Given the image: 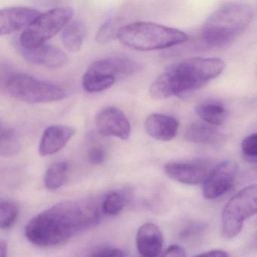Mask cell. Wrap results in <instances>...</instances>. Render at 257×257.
I'll return each mask as SVG.
<instances>
[{
	"label": "cell",
	"instance_id": "obj_3",
	"mask_svg": "<svg viewBox=\"0 0 257 257\" xmlns=\"http://www.w3.org/2000/svg\"><path fill=\"white\" fill-rule=\"evenodd\" d=\"M253 19L249 6L231 3L216 10L203 25L201 36L206 43L215 47L225 46L240 36Z\"/></svg>",
	"mask_w": 257,
	"mask_h": 257
},
{
	"label": "cell",
	"instance_id": "obj_11",
	"mask_svg": "<svg viewBox=\"0 0 257 257\" xmlns=\"http://www.w3.org/2000/svg\"><path fill=\"white\" fill-rule=\"evenodd\" d=\"M165 174L171 180L187 185L204 183L212 170L205 164L196 162H169L164 167Z\"/></svg>",
	"mask_w": 257,
	"mask_h": 257
},
{
	"label": "cell",
	"instance_id": "obj_15",
	"mask_svg": "<svg viewBox=\"0 0 257 257\" xmlns=\"http://www.w3.org/2000/svg\"><path fill=\"white\" fill-rule=\"evenodd\" d=\"M163 242L162 231L156 224L152 222L141 225L137 233V247L142 257H156L160 255Z\"/></svg>",
	"mask_w": 257,
	"mask_h": 257
},
{
	"label": "cell",
	"instance_id": "obj_2",
	"mask_svg": "<svg viewBox=\"0 0 257 257\" xmlns=\"http://www.w3.org/2000/svg\"><path fill=\"white\" fill-rule=\"evenodd\" d=\"M225 67L219 58H189L180 61L158 76L150 85L155 100L183 96L199 89L221 74Z\"/></svg>",
	"mask_w": 257,
	"mask_h": 257
},
{
	"label": "cell",
	"instance_id": "obj_18",
	"mask_svg": "<svg viewBox=\"0 0 257 257\" xmlns=\"http://www.w3.org/2000/svg\"><path fill=\"white\" fill-rule=\"evenodd\" d=\"M86 35V28L82 22L75 21L68 24L62 34V41L70 52H77L82 49Z\"/></svg>",
	"mask_w": 257,
	"mask_h": 257
},
{
	"label": "cell",
	"instance_id": "obj_26",
	"mask_svg": "<svg viewBox=\"0 0 257 257\" xmlns=\"http://www.w3.org/2000/svg\"><path fill=\"white\" fill-rule=\"evenodd\" d=\"M88 159L91 165H101L106 159V152L101 147H92L88 151Z\"/></svg>",
	"mask_w": 257,
	"mask_h": 257
},
{
	"label": "cell",
	"instance_id": "obj_1",
	"mask_svg": "<svg viewBox=\"0 0 257 257\" xmlns=\"http://www.w3.org/2000/svg\"><path fill=\"white\" fill-rule=\"evenodd\" d=\"M100 219V207L93 200L63 201L30 220L25 236L36 246L53 247L95 226Z\"/></svg>",
	"mask_w": 257,
	"mask_h": 257
},
{
	"label": "cell",
	"instance_id": "obj_10",
	"mask_svg": "<svg viewBox=\"0 0 257 257\" xmlns=\"http://www.w3.org/2000/svg\"><path fill=\"white\" fill-rule=\"evenodd\" d=\"M95 125L97 132L103 137L126 141L132 133L131 124L125 114L115 106L101 109L96 116Z\"/></svg>",
	"mask_w": 257,
	"mask_h": 257
},
{
	"label": "cell",
	"instance_id": "obj_21",
	"mask_svg": "<svg viewBox=\"0 0 257 257\" xmlns=\"http://www.w3.org/2000/svg\"><path fill=\"white\" fill-rule=\"evenodd\" d=\"M69 171L67 162H58L52 164L46 170L44 176V185L49 191L58 190L65 183Z\"/></svg>",
	"mask_w": 257,
	"mask_h": 257
},
{
	"label": "cell",
	"instance_id": "obj_29",
	"mask_svg": "<svg viewBox=\"0 0 257 257\" xmlns=\"http://www.w3.org/2000/svg\"><path fill=\"white\" fill-rule=\"evenodd\" d=\"M194 257H228V254L225 251L221 249L210 250L204 253L199 254Z\"/></svg>",
	"mask_w": 257,
	"mask_h": 257
},
{
	"label": "cell",
	"instance_id": "obj_16",
	"mask_svg": "<svg viewBox=\"0 0 257 257\" xmlns=\"http://www.w3.org/2000/svg\"><path fill=\"white\" fill-rule=\"evenodd\" d=\"M147 133L156 141L167 142L175 138L179 129L177 118L165 114H150L145 121Z\"/></svg>",
	"mask_w": 257,
	"mask_h": 257
},
{
	"label": "cell",
	"instance_id": "obj_22",
	"mask_svg": "<svg viewBox=\"0 0 257 257\" xmlns=\"http://www.w3.org/2000/svg\"><path fill=\"white\" fill-rule=\"evenodd\" d=\"M125 205V198L118 192H109L103 198L101 210L103 213L109 216H115L121 213Z\"/></svg>",
	"mask_w": 257,
	"mask_h": 257
},
{
	"label": "cell",
	"instance_id": "obj_24",
	"mask_svg": "<svg viewBox=\"0 0 257 257\" xmlns=\"http://www.w3.org/2000/svg\"><path fill=\"white\" fill-rule=\"evenodd\" d=\"M121 28L118 19H109L97 31L96 34V40L100 44L110 43L115 38H118V33Z\"/></svg>",
	"mask_w": 257,
	"mask_h": 257
},
{
	"label": "cell",
	"instance_id": "obj_5",
	"mask_svg": "<svg viewBox=\"0 0 257 257\" xmlns=\"http://www.w3.org/2000/svg\"><path fill=\"white\" fill-rule=\"evenodd\" d=\"M4 85L10 96L29 103H50L66 97L65 90L59 85L25 73L8 75Z\"/></svg>",
	"mask_w": 257,
	"mask_h": 257
},
{
	"label": "cell",
	"instance_id": "obj_20",
	"mask_svg": "<svg viewBox=\"0 0 257 257\" xmlns=\"http://www.w3.org/2000/svg\"><path fill=\"white\" fill-rule=\"evenodd\" d=\"M22 149V143L17 132L9 126L1 124L0 133V153L3 157L17 156Z\"/></svg>",
	"mask_w": 257,
	"mask_h": 257
},
{
	"label": "cell",
	"instance_id": "obj_30",
	"mask_svg": "<svg viewBox=\"0 0 257 257\" xmlns=\"http://www.w3.org/2000/svg\"><path fill=\"white\" fill-rule=\"evenodd\" d=\"M243 180L246 181H257V165L245 173Z\"/></svg>",
	"mask_w": 257,
	"mask_h": 257
},
{
	"label": "cell",
	"instance_id": "obj_13",
	"mask_svg": "<svg viewBox=\"0 0 257 257\" xmlns=\"http://www.w3.org/2000/svg\"><path fill=\"white\" fill-rule=\"evenodd\" d=\"M41 13L28 7H10L0 12L1 36L10 35L34 23Z\"/></svg>",
	"mask_w": 257,
	"mask_h": 257
},
{
	"label": "cell",
	"instance_id": "obj_28",
	"mask_svg": "<svg viewBox=\"0 0 257 257\" xmlns=\"http://www.w3.org/2000/svg\"><path fill=\"white\" fill-rule=\"evenodd\" d=\"M186 252L184 249L178 245H172L168 247L163 253L156 257H185Z\"/></svg>",
	"mask_w": 257,
	"mask_h": 257
},
{
	"label": "cell",
	"instance_id": "obj_12",
	"mask_svg": "<svg viewBox=\"0 0 257 257\" xmlns=\"http://www.w3.org/2000/svg\"><path fill=\"white\" fill-rule=\"evenodd\" d=\"M21 55L35 65L57 69L67 64L68 57L61 49L51 45L43 44L35 47H19Z\"/></svg>",
	"mask_w": 257,
	"mask_h": 257
},
{
	"label": "cell",
	"instance_id": "obj_8",
	"mask_svg": "<svg viewBox=\"0 0 257 257\" xmlns=\"http://www.w3.org/2000/svg\"><path fill=\"white\" fill-rule=\"evenodd\" d=\"M140 69V64L130 58H109L93 62L85 74L112 86L117 79L132 76Z\"/></svg>",
	"mask_w": 257,
	"mask_h": 257
},
{
	"label": "cell",
	"instance_id": "obj_23",
	"mask_svg": "<svg viewBox=\"0 0 257 257\" xmlns=\"http://www.w3.org/2000/svg\"><path fill=\"white\" fill-rule=\"evenodd\" d=\"M19 210L13 201L3 200L0 204V226L2 229L11 228L17 220Z\"/></svg>",
	"mask_w": 257,
	"mask_h": 257
},
{
	"label": "cell",
	"instance_id": "obj_25",
	"mask_svg": "<svg viewBox=\"0 0 257 257\" xmlns=\"http://www.w3.org/2000/svg\"><path fill=\"white\" fill-rule=\"evenodd\" d=\"M241 150L246 161L257 163V133L252 134L243 140Z\"/></svg>",
	"mask_w": 257,
	"mask_h": 257
},
{
	"label": "cell",
	"instance_id": "obj_4",
	"mask_svg": "<svg viewBox=\"0 0 257 257\" xmlns=\"http://www.w3.org/2000/svg\"><path fill=\"white\" fill-rule=\"evenodd\" d=\"M118 39L124 46L138 51L168 49L186 43V33L152 22H136L122 27Z\"/></svg>",
	"mask_w": 257,
	"mask_h": 257
},
{
	"label": "cell",
	"instance_id": "obj_9",
	"mask_svg": "<svg viewBox=\"0 0 257 257\" xmlns=\"http://www.w3.org/2000/svg\"><path fill=\"white\" fill-rule=\"evenodd\" d=\"M237 168L234 161L225 160L212 170L203 186L204 198L216 199L225 195L231 189L235 180Z\"/></svg>",
	"mask_w": 257,
	"mask_h": 257
},
{
	"label": "cell",
	"instance_id": "obj_32",
	"mask_svg": "<svg viewBox=\"0 0 257 257\" xmlns=\"http://www.w3.org/2000/svg\"><path fill=\"white\" fill-rule=\"evenodd\" d=\"M254 246H255V248H256L257 249V236L256 238L255 239V241H254Z\"/></svg>",
	"mask_w": 257,
	"mask_h": 257
},
{
	"label": "cell",
	"instance_id": "obj_14",
	"mask_svg": "<svg viewBox=\"0 0 257 257\" xmlns=\"http://www.w3.org/2000/svg\"><path fill=\"white\" fill-rule=\"evenodd\" d=\"M75 132V129L70 126H49L44 131L40 140L39 153L42 156H52L58 153L68 144Z\"/></svg>",
	"mask_w": 257,
	"mask_h": 257
},
{
	"label": "cell",
	"instance_id": "obj_19",
	"mask_svg": "<svg viewBox=\"0 0 257 257\" xmlns=\"http://www.w3.org/2000/svg\"><path fill=\"white\" fill-rule=\"evenodd\" d=\"M195 112L203 121L215 127L221 125L227 115L225 106L218 102L201 103L195 107Z\"/></svg>",
	"mask_w": 257,
	"mask_h": 257
},
{
	"label": "cell",
	"instance_id": "obj_17",
	"mask_svg": "<svg viewBox=\"0 0 257 257\" xmlns=\"http://www.w3.org/2000/svg\"><path fill=\"white\" fill-rule=\"evenodd\" d=\"M185 138L194 144H213L219 141L221 135L216 127L200 121L192 123L188 127Z\"/></svg>",
	"mask_w": 257,
	"mask_h": 257
},
{
	"label": "cell",
	"instance_id": "obj_31",
	"mask_svg": "<svg viewBox=\"0 0 257 257\" xmlns=\"http://www.w3.org/2000/svg\"><path fill=\"white\" fill-rule=\"evenodd\" d=\"M7 245L4 240L0 243V257H7Z\"/></svg>",
	"mask_w": 257,
	"mask_h": 257
},
{
	"label": "cell",
	"instance_id": "obj_6",
	"mask_svg": "<svg viewBox=\"0 0 257 257\" xmlns=\"http://www.w3.org/2000/svg\"><path fill=\"white\" fill-rule=\"evenodd\" d=\"M257 213V184L237 192L225 204L222 213V234L225 238L236 237L245 220Z\"/></svg>",
	"mask_w": 257,
	"mask_h": 257
},
{
	"label": "cell",
	"instance_id": "obj_27",
	"mask_svg": "<svg viewBox=\"0 0 257 257\" xmlns=\"http://www.w3.org/2000/svg\"><path fill=\"white\" fill-rule=\"evenodd\" d=\"M90 257H125V252L118 248H104L94 252Z\"/></svg>",
	"mask_w": 257,
	"mask_h": 257
},
{
	"label": "cell",
	"instance_id": "obj_7",
	"mask_svg": "<svg viewBox=\"0 0 257 257\" xmlns=\"http://www.w3.org/2000/svg\"><path fill=\"white\" fill-rule=\"evenodd\" d=\"M73 16V10L70 7H58L40 15L22 33L19 40L20 46L31 48L46 44L48 40L65 28Z\"/></svg>",
	"mask_w": 257,
	"mask_h": 257
}]
</instances>
